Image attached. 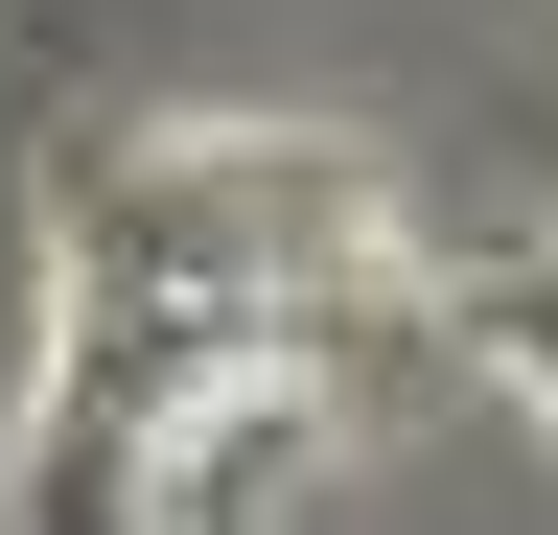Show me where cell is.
<instances>
[{
    "instance_id": "obj_1",
    "label": "cell",
    "mask_w": 558,
    "mask_h": 535,
    "mask_svg": "<svg viewBox=\"0 0 558 535\" xmlns=\"http://www.w3.org/2000/svg\"><path fill=\"white\" fill-rule=\"evenodd\" d=\"M418 326L396 186L303 117H117L47 163V373L0 535H279Z\"/></svg>"
},
{
    "instance_id": "obj_2",
    "label": "cell",
    "mask_w": 558,
    "mask_h": 535,
    "mask_svg": "<svg viewBox=\"0 0 558 535\" xmlns=\"http://www.w3.org/2000/svg\"><path fill=\"white\" fill-rule=\"evenodd\" d=\"M465 350H488V373H512L535 420H558V233H512V256L465 280Z\"/></svg>"
}]
</instances>
